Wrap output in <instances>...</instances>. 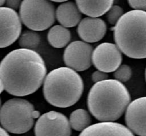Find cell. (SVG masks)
<instances>
[{
    "label": "cell",
    "mask_w": 146,
    "mask_h": 136,
    "mask_svg": "<svg viewBox=\"0 0 146 136\" xmlns=\"http://www.w3.org/2000/svg\"><path fill=\"white\" fill-rule=\"evenodd\" d=\"M46 72L44 59L33 50H14L0 62V79L4 89L15 96H28L36 92Z\"/></svg>",
    "instance_id": "obj_1"
},
{
    "label": "cell",
    "mask_w": 146,
    "mask_h": 136,
    "mask_svg": "<svg viewBox=\"0 0 146 136\" xmlns=\"http://www.w3.org/2000/svg\"><path fill=\"white\" fill-rule=\"evenodd\" d=\"M130 103L131 94L128 89L116 79L95 83L87 99L90 113L101 122H114L119 119Z\"/></svg>",
    "instance_id": "obj_2"
},
{
    "label": "cell",
    "mask_w": 146,
    "mask_h": 136,
    "mask_svg": "<svg viewBox=\"0 0 146 136\" xmlns=\"http://www.w3.org/2000/svg\"><path fill=\"white\" fill-rule=\"evenodd\" d=\"M84 92V82L79 74L67 67H58L46 76L43 94L46 101L58 108L76 104Z\"/></svg>",
    "instance_id": "obj_3"
},
{
    "label": "cell",
    "mask_w": 146,
    "mask_h": 136,
    "mask_svg": "<svg viewBox=\"0 0 146 136\" xmlns=\"http://www.w3.org/2000/svg\"><path fill=\"white\" fill-rule=\"evenodd\" d=\"M114 40L121 52L133 59L146 58V11L125 13L113 28Z\"/></svg>",
    "instance_id": "obj_4"
},
{
    "label": "cell",
    "mask_w": 146,
    "mask_h": 136,
    "mask_svg": "<svg viewBox=\"0 0 146 136\" xmlns=\"http://www.w3.org/2000/svg\"><path fill=\"white\" fill-rule=\"evenodd\" d=\"M40 113L34 109L29 101L14 98L7 101L0 109V123L7 132L23 134L33 127L34 120L38 118Z\"/></svg>",
    "instance_id": "obj_5"
},
{
    "label": "cell",
    "mask_w": 146,
    "mask_h": 136,
    "mask_svg": "<svg viewBox=\"0 0 146 136\" xmlns=\"http://www.w3.org/2000/svg\"><path fill=\"white\" fill-rule=\"evenodd\" d=\"M19 17L24 26L31 31H44L55 21V7L49 0H23Z\"/></svg>",
    "instance_id": "obj_6"
},
{
    "label": "cell",
    "mask_w": 146,
    "mask_h": 136,
    "mask_svg": "<svg viewBox=\"0 0 146 136\" xmlns=\"http://www.w3.org/2000/svg\"><path fill=\"white\" fill-rule=\"evenodd\" d=\"M34 133L35 136H71V128L65 115L51 110L38 118Z\"/></svg>",
    "instance_id": "obj_7"
},
{
    "label": "cell",
    "mask_w": 146,
    "mask_h": 136,
    "mask_svg": "<svg viewBox=\"0 0 146 136\" xmlns=\"http://www.w3.org/2000/svg\"><path fill=\"white\" fill-rule=\"evenodd\" d=\"M92 45L81 41H74L66 48L64 61L67 67L76 72H83L92 65Z\"/></svg>",
    "instance_id": "obj_8"
},
{
    "label": "cell",
    "mask_w": 146,
    "mask_h": 136,
    "mask_svg": "<svg viewBox=\"0 0 146 136\" xmlns=\"http://www.w3.org/2000/svg\"><path fill=\"white\" fill-rule=\"evenodd\" d=\"M122 60V53L113 43L104 42L93 51L92 64L98 70L106 73L115 72L121 65Z\"/></svg>",
    "instance_id": "obj_9"
},
{
    "label": "cell",
    "mask_w": 146,
    "mask_h": 136,
    "mask_svg": "<svg viewBox=\"0 0 146 136\" xmlns=\"http://www.w3.org/2000/svg\"><path fill=\"white\" fill-rule=\"evenodd\" d=\"M21 21L19 15L8 7H0V48L12 45L20 36Z\"/></svg>",
    "instance_id": "obj_10"
},
{
    "label": "cell",
    "mask_w": 146,
    "mask_h": 136,
    "mask_svg": "<svg viewBox=\"0 0 146 136\" xmlns=\"http://www.w3.org/2000/svg\"><path fill=\"white\" fill-rule=\"evenodd\" d=\"M125 119L127 127L133 134L146 136V96L138 98L129 103Z\"/></svg>",
    "instance_id": "obj_11"
},
{
    "label": "cell",
    "mask_w": 146,
    "mask_h": 136,
    "mask_svg": "<svg viewBox=\"0 0 146 136\" xmlns=\"http://www.w3.org/2000/svg\"><path fill=\"white\" fill-rule=\"evenodd\" d=\"M106 24L100 18L86 17L81 20L77 27L79 37L87 43L100 41L106 35Z\"/></svg>",
    "instance_id": "obj_12"
},
{
    "label": "cell",
    "mask_w": 146,
    "mask_h": 136,
    "mask_svg": "<svg viewBox=\"0 0 146 136\" xmlns=\"http://www.w3.org/2000/svg\"><path fill=\"white\" fill-rule=\"evenodd\" d=\"M78 136H135L124 125L115 122H101L91 125Z\"/></svg>",
    "instance_id": "obj_13"
},
{
    "label": "cell",
    "mask_w": 146,
    "mask_h": 136,
    "mask_svg": "<svg viewBox=\"0 0 146 136\" xmlns=\"http://www.w3.org/2000/svg\"><path fill=\"white\" fill-rule=\"evenodd\" d=\"M57 21L65 28L75 27L81 20V13L73 1H65L60 4L56 11Z\"/></svg>",
    "instance_id": "obj_14"
},
{
    "label": "cell",
    "mask_w": 146,
    "mask_h": 136,
    "mask_svg": "<svg viewBox=\"0 0 146 136\" xmlns=\"http://www.w3.org/2000/svg\"><path fill=\"white\" fill-rule=\"evenodd\" d=\"M113 2L114 0H76V4L81 13L93 18L106 14Z\"/></svg>",
    "instance_id": "obj_15"
},
{
    "label": "cell",
    "mask_w": 146,
    "mask_h": 136,
    "mask_svg": "<svg viewBox=\"0 0 146 136\" xmlns=\"http://www.w3.org/2000/svg\"><path fill=\"white\" fill-rule=\"evenodd\" d=\"M71 34L69 30L61 25L51 27L48 31L47 39L52 47L55 48H62L66 46L70 42Z\"/></svg>",
    "instance_id": "obj_16"
},
{
    "label": "cell",
    "mask_w": 146,
    "mask_h": 136,
    "mask_svg": "<svg viewBox=\"0 0 146 136\" xmlns=\"http://www.w3.org/2000/svg\"><path fill=\"white\" fill-rule=\"evenodd\" d=\"M69 124L76 131H83L91 126V118L88 111L83 109H76L70 115Z\"/></svg>",
    "instance_id": "obj_17"
},
{
    "label": "cell",
    "mask_w": 146,
    "mask_h": 136,
    "mask_svg": "<svg viewBox=\"0 0 146 136\" xmlns=\"http://www.w3.org/2000/svg\"><path fill=\"white\" fill-rule=\"evenodd\" d=\"M41 42L39 34L34 31H25L19 39L20 47L24 49L33 50L37 48Z\"/></svg>",
    "instance_id": "obj_18"
},
{
    "label": "cell",
    "mask_w": 146,
    "mask_h": 136,
    "mask_svg": "<svg viewBox=\"0 0 146 136\" xmlns=\"http://www.w3.org/2000/svg\"><path fill=\"white\" fill-rule=\"evenodd\" d=\"M132 76V69L127 65H122L114 72V77L121 82H126Z\"/></svg>",
    "instance_id": "obj_19"
},
{
    "label": "cell",
    "mask_w": 146,
    "mask_h": 136,
    "mask_svg": "<svg viewBox=\"0 0 146 136\" xmlns=\"http://www.w3.org/2000/svg\"><path fill=\"white\" fill-rule=\"evenodd\" d=\"M124 14L123 9L118 5H113L106 13V18L111 25L115 26L120 18Z\"/></svg>",
    "instance_id": "obj_20"
},
{
    "label": "cell",
    "mask_w": 146,
    "mask_h": 136,
    "mask_svg": "<svg viewBox=\"0 0 146 136\" xmlns=\"http://www.w3.org/2000/svg\"><path fill=\"white\" fill-rule=\"evenodd\" d=\"M128 1L133 10L146 11V0H128Z\"/></svg>",
    "instance_id": "obj_21"
},
{
    "label": "cell",
    "mask_w": 146,
    "mask_h": 136,
    "mask_svg": "<svg viewBox=\"0 0 146 136\" xmlns=\"http://www.w3.org/2000/svg\"><path fill=\"white\" fill-rule=\"evenodd\" d=\"M92 80L93 82L97 83V82H102V81L106 80L108 79V74L106 72H101L100 70L95 71L94 73L92 74Z\"/></svg>",
    "instance_id": "obj_22"
},
{
    "label": "cell",
    "mask_w": 146,
    "mask_h": 136,
    "mask_svg": "<svg viewBox=\"0 0 146 136\" xmlns=\"http://www.w3.org/2000/svg\"><path fill=\"white\" fill-rule=\"evenodd\" d=\"M22 1L23 0H6L5 3L7 7L14 11H17L19 8Z\"/></svg>",
    "instance_id": "obj_23"
},
{
    "label": "cell",
    "mask_w": 146,
    "mask_h": 136,
    "mask_svg": "<svg viewBox=\"0 0 146 136\" xmlns=\"http://www.w3.org/2000/svg\"><path fill=\"white\" fill-rule=\"evenodd\" d=\"M0 136H10L5 129L0 126Z\"/></svg>",
    "instance_id": "obj_24"
},
{
    "label": "cell",
    "mask_w": 146,
    "mask_h": 136,
    "mask_svg": "<svg viewBox=\"0 0 146 136\" xmlns=\"http://www.w3.org/2000/svg\"><path fill=\"white\" fill-rule=\"evenodd\" d=\"M4 90V84H3L2 81H1V79H0V94H1L2 93V92Z\"/></svg>",
    "instance_id": "obj_25"
},
{
    "label": "cell",
    "mask_w": 146,
    "mask_h": 136,
    "mask_svg": "<svg viewBox=\"0 0 146 136\" xmlns=\"http://www.w3.org/2000/svg\"><path fill=\"white\" fill-rule=\"evenodd\" d=\"M49 1H54V2H65V1H68V0H49Z\"/></svg>",
    "instance_id": "obj_26"
},
{
    "label": "cell",
    "mask_w": 146,
    "mask_h": 136,
    "mask_svg": "<svg viewBox=\"0 0 146 136\" xmlns=\"http://www.w3.org/2000/svg\"><path fill=\"white\" fill-rule=\"evenodd\" d=\"M6 0H0V7H1V6H3L5 3Z\"/></svg>",
    "instance_id": "obj_27"
},
{
    "label": "cell",
    "mask_w": 146,
    "mask_h": 136,
    "mask_svg": "<svg viewBox=\"0 0 146 136\" xmlns=\"http://www.w3.org/2000/svg\"><path fill=\"white\" fill-rule=\"evenodd\" d=\"M1 98H0V109H1Z\"/></svg>",
    "instance_id": "obj_28"
},
{
    "label": "cell",
    "mask_w": 146,
    "mask_h": 136,
    "mask_svg": "<svg viewBox=\"0 0 146 136\" xmlns=\"http://www.w3.org/2000/svg\"><path fill=\"white\" fill-rule=\"evenodd\" d=\"M145 80H146V69H145Z\"/></svg>",
    "instance_id": "obj_29"
}]
</instances>
